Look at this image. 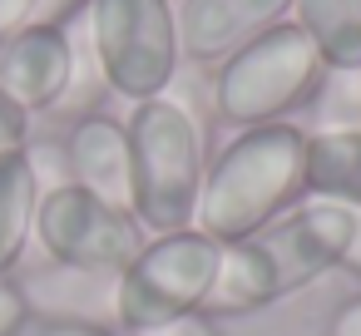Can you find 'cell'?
<instances>
[{
	"mask_svg": "<svg viewBox=\"0 0 361 336\" xmlns=\"http://www.w3.org/2000/svg\"><path fill=\"white\" fill-rule=\"evenodd\" d=\"M307 198V129L257 124L238 129L203 168L193 228L213 242L257 237L287 208Z\"/></svg>",
	"mask_w": 361,
	"mask_h": 336,
	"instance_id": "1",
	"label": "cell"
},
{
	"mask_svg": "<svg viewBox=\"0 0 361 336\" xmlns=\"http://www.w3.org/2000/svg\"><path fill=\"white\" fill-rule=\"evenodd\" d=\"M129 154H134V218L144 232H178L193 228L203 168H208V134L193 104L173 89L139 99L129 114Z\"/></svg>",
	"mask_w": 361,
	"mask_h": 336,
	"instance_id": "2",
	"label": "cell"
},
{
	"mask_svg": "<svg viewBox=\"0 0 361 336\" xmlns=\"http://www.w3.org/2000/svg\"><path fill=\"white\" fill-rule=\"evenodd\" d=\"M326 65L312 50V40L287 20L252 35L243 50L218 60L213 70V114L228 129H257V124H287L297 109L312 104Z\"/></svg>",
	"mask_w": 361,
	"mask_h": 336,
	"instance_id": "3",
	"label": "cell"
},
{
	"mask_svg": "<svg viewBox=\"0 0 361 336\" xmlns=\"http://www.w3.org/2000/svg\"><path fill=\"white\" fill-rule=\"evenodd\" d=\"M90 55L109 94L139 104L169 94L183 70L173 0H90Z\"/></svg>",
	"mask_w": 361,
	"mask_h": 336,
	"instance_id": "4",
	"label": "cell"
},
{
	"mask_svg": "<svg viewBox=\"0 0 361 336\" xmlns=\"http://www.w3.org/2000/svg\"><path fill=\"white\" fill-rule=\"evenodd\" d=\"M218 247L198 228L159 232L139 247V257L109 282V306L124 336H139L149 326L178 321L188 311H203V297L218 272Z\"/></svg>",
	"mask_w": 361,
	"mask_h": 336,
	"instance_id": "5",
	"label": "cell"
},
{
	"mask_svg": "<svg viewBox=\"0 0 361 336\" xmlns=\"http://www.w3.org/2000/svg\"><path fill=\"white\" fill-rule=\"evenodd\" d=\"M35 242L60 272L80 277H119L149 232L134 213L109 208L104 198L85 193L80 183H50L35 208Z\"/></svg>",
	"mask_w": 361,
	"mask_h": 336,
	"instance_id": "6",
	"label": "cell"
},
{
	"mask_svg": "<svg viewBox=\"0 0 361 336\" xmlns=\"http://www.w3.org/2000/svg\"><path fill=\"white\" fill-rule=\"evenodd\" d=\"M346 232H351L346 203H326V198H302L277 223H267L257 232V247L272 262L277 297H292V292L312 287L317 277H326L331 267H341Z\"/></svg>",
	"mask_w": 361,
	"mask_h": 336,
	"instance_id": "7",
	"label": "cell"
},
{
	"mask_svg": "<svg viewBox=\"0 0 361 336\" xmlns=\"http://www.w3.org/2000/svg\"><path fill=\"white\" fill-rule=\"evenodd\" d=\"M75 85V40L70 30L25 25L0 45V89H6L25 114L65 109Z\"/></svg>",
	"mask_w": 361,
	"mask_h": 336,
	"instance_id": "8",
	"label": "cell"
},
{
	"mask_svg": "<svg viewBox=\"0 0 361 336\" xmlns=\"http://www.w3.org/2000/svg\"><path fill=\"white\" fill-rule=\"evenodd\" d=\"M65 183H80L85 193L104 198L109 208L134 213V154L129 129L114 114H80L65 134Z\"/></svg>",
	"mask_w": 361,
	"mask_h": 336,
	"instance_id": "9",
	"label": "cell"
},
{
	"mask_svg": "<svg viewBox=\"0 0 361 336\" xmlns=\"http://www.w3.org/2000/svg\"><path fill=\"white\" fill-rule=\"evenodd\" d=\"M287 15H292V0H178L183 60L218 65Z\"/></svg>",
	"mask_w": 361,
	"mask_h": 336,
	"instance_id": "10",
	"label": "cell"
},
{
	"mask_svg": "<svg viewBox=\"0 0 361 336\" xmlns=\"http://www.w3.org/2000/svg\"><path fill=\"white\" fill-rule=\"evenodd\" d=\"M267 301H277V277H272V262H267V252L257 247V237L223 242V247H218L213 287H208V297H203V316H213V321H223V316H247V311H262Z\"/></svg>",
	"mask_w": 361,
	"mask_h": 336,
	"instance_id": "11",
	"label": "cell"
},
{
	"mask_svg": "<svg viewBox=\"0 0 361 336\" xmlns=\"http://www.w3.org/2000/svg\"><path fill=\"white\" fill-rule=\"evenodd\" d=\"M45 183L35 178L30 144L16 154H0V277H11V267L25 257L35 237V208H40Z\"/></svg>",
	"mask_w": 361,
	"mask_h": 336,
	"instance_id": "12",
	"label": "cell"
},
{
	"mask_svg": "<svg viewBox=\"0 0 361 336\" xmlns=\"http://www.w3.org/2000/svg\"><path fill=\"white\" fill-rule=\"evenodd\" d=\"M292 25L326 70H361V0H292Z\"/></svg>",
	"mask_w": 361,
	"mask_h": 336,
	"instance_id": "13",
	"label": "cell"
},
{
	"mask_svg": "<svg viewBox=\"0 0 361 336\" xmlns=\"http://www.w3.org/2000/svg\"><path fill=\"white\" fill-rule=\"evenodd\" d=\"M307 198L361 203V134L307 129Z\"/></svg>",
	"mask_w": 361,
	"mask_h": 336,
	"instance_id": "14",
	"label": "cell"
},
{
	"mask_svg": "<svg viewBox=\"0 0 361 336\" xmlns=\"http://www.w3.org/2000/svg\"><path fill=\"white\" fill-rule=\"evenodd\" d=\"M307 109L317 114L312 129H326V134H361V70H326Z\"/></svg>",
	"mask_w": 361,
	"mask_h": 336,
	"instance_id": "15",
	"label": "cell"
},
{
	"mask_svg": "<svg viewBox=\"0 0 361 336\" xmlns=\"http://www.w3.org/2000/svg\"><path fill=\"white\" fill-rule=\"evenodd\" d=\"M30 326V292L0 277V336H20Z\"/></svg>",
	"mask_w": 361,
	"mask_h": 336,
	"instance_id": "16",
	"label": "cell"
},
{
	"mask_svg": "<svg viewBox=\"0 0 361 336\" xmlns=\"http://www.w3.org/2000/svg\"><path fill=\"white\" fill-rule=\"evenodd\" d=\"M25 139H30V114L0 89V154H16V149H25Z\"/></svg>",
	"mask_w": 361,
	"mask_h": 336,
	"instance_id": "17",
	"label": "cell"
},
{
	"mask_svg": "<svg viewBox=\"0 0 361 336\" xmlns=\"http://www.w3.org/2000/svg\"><path fill=\"white\" fill-rule=\"evenodd\" d=\"M90 11V0H35V25H50V30H70L80 15Z\"/></svg>",
	"mask_w": 361,
	"mask_h": 336,
	"instance_id": "18",
	"label": "cell"
},
{
	"mask_svg": "<svg viewBox=\"0 0 361 336\" xmlns=\"http://www.w3.org/2000/svg\"><path fill=\"white\" fill-rule=\"evenodd\" d=\"M139 336H223V326H218L213 316H203V311H188V316L164 321V326H149V331H139Z\"/></svg>",
	"mask_w": 361,
	"mask_h": 336,
	"instance_id": "19",
	"label": "cell"
},
{
	"mask_svg": "<svg viewBox=\"0 0 361 336\" xmlns=\"http://www.w3.org/2000/svg\"><path fill=\"white\" fill-rule=\"evenodd\" d=\"M25 25H35V0H0V45Z\"/></svg>",
	"mask_w": 361,
	"mask_h": 336,
	"instance_id": "20",
	"label": "cell"
},
{
	"mask_svg": "<svg viewBox=\"0 0 361 336\" xmlns=\"http://www.w3.org/2000/svg\"><path fill=\"white\" fill-rule=\"evenodd\" d=\"M326 336H361V292L346 297V301L326 316Z\"/></svg>",
	"mask_w": 361,
	"mask_h": 336,
	"instance_id": "21",
	"label": "cell"
},
{
	"mask_svg": "<svg viewBox=\"0 0 361 336\" xmlns=\"http://www.w3.org/2000/svg\"><path fill=\"white\" fill-rule=\"evenodd\" d=\"M40 336H124V331H109V326L85 321V316H60V321H45Z\"/></svg>",
	"mask_w": 361,
	"mask_h": 336,
	"instance_id": "22",
	"label": "cell"
},
{
	"mask_svg": "<svg viewBox=\"0 0 361 336\" xmlns=\"http://www.w3.org/2000/svg\"><path fill=\"white\" fill-rule=\"evenodd\" d=\"M351 213V232H346V252H341V272L361 277V203H346Z\"/></svg>",
	"mask_w": 361,
	"mask_h": 336,
	"instance_id": "23",
	"label": "cell"
}]
</instances>
